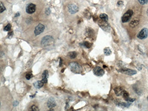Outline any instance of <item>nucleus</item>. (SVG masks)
I'll return each instance as SVG.
<instances>
[{
	"label": "nucleus",
	"instance_id": "nucleus-1",
	"mask_svg": "<svg viewBox=\"0 0 148 111\" xmlns=\"http://www.w3.org/2000/svg\"><path fill=\"white\" fill-rule=\"evenodd\" d=\"M69 67L72 72L75 74H79L82 72L81 66L76 62H72L69 64Z\"/></svg>",
	"mask_w": 148,
	"mask_h": 111
},
{
	"label": "nucleus",
	"instance_id": "nucleus-2",
	"mask_svg": "<svg viewBox=\"0 0 148 111\" xmlns=\"http://www.w3.org/2000/svg\"><path fill=\"white\" fill-rule=\"evenodd\" d=\"M54 39L53 37L50 36H46L42 39L41 44L44 47L53 44Z\"/></svg>",
	"mask_w": 148,
	"mask_h": 111
},
{
	"label": "nucleus",
	"instance_id": "nucleus-3",
	"mask_svg": "<svg viewBox=\"0 0 148 111\" xmlns=\"http://www.w3.org/2000/svg\"><path fill=\"white\" fill-rule=\"evenodd\" d=\"M133 13V11L132 10H128L122 17V22L123 23L128 22L132 16Z\"/></svg>",
	"mask_w": 148,
	"mask_h": 111
},
{
	"label": "nucleus",
	"instance_id": "nucleus-4",
	"mask_svg": "<svg viewBox=\"0 0 148 111\" xmlns=\"http://www.w3.org/2000/svg\"><path fill=\"white\" fill-rule=\"evenodd\" d=\"M118 72L123 73V74H126L129 76H133L137 73V71L134 70L128 69L126 68H122L118 70Z\"/></svg>",
	"mask_w": 148,
	"mask_h": 111
},
{
	"label": "nucleus",
	"instance_id": "nucleus-5",
	"mask_svg": "<svg viewBox=\"0 0 148 111\" xmlns=\"http://www.w3.org/2000/svg\"><path fill=\"white\" fill-rule=\"evenodd\" d=\"M98 24L99 27L104 31L109 32L110 31V27L107 22L101 20V21H99Z\"/></svg>",
	"mask_w": 148,
	"mask_h": 111
},
{
	"label": "nucleus",
	"instance_id": "nucleus-6",
	"mask_svg": "<svg viewBox=\"0 0 148 111\" xmlns=\"http://www.w3.org/2000/svg\"><path fill=\"white\" fill-rule=\"evenodd\" d=\"M148 36V29L146 28H144L139 32L137 35V37L140 40H144L146 39Z\"/></svg>",
	"mask_w": 148,
	"mask_h": 111
},
{
	"label": "nucleus",
	"instance_id": "nucleus-7",
	"mask_svg": "<svg viewBox=\"0 0 148 111\" xmlns=\"http://www.w3.org/2000/svg\"><path fill=\"white\" fill-rule=\"evenodd\" d=\"M68 11L71 14H74L78 12L79 8L77 5L74 4H71L68 6Z\"/></svg>",
	"mask_w": 148,
	"mask_h": 111
},
{
	"label": "nucleus",
	"instance_id": "nucleus-8",
	"mask_svg": "<svg viewBox=\"0 0 148 111\" xmlns=\"http://www.w3.org/2000/svg\"><path fill=\"white\" fill-rule=\"evenodd\" d=\"M36 5L32 3L28 4L26 7V12L27 13L30 14L33 13L36 11Z\"/></svg>",
	"mask_w": 148,
	"mask_h": 111
},
{
	"label": "nucleus",
	"instance_id": "nucleus-9",
	"mask_svg": "<svg viewBox=\"0 0 148 111\" xmlns=\"http://www.w3.org/2000/svg\"><path fill=\"white\" fill-rule=\"evenodd\" d=\"M44 29V26L42 24H39L35 28V30H34L35 35L36 36H37L43 32Z\"/></svg>",
	"mask_w": 148,
	"mask_h": 111
},
{
	"label": "nucleus",
	"instance_id": "nucleus-10",
	"mask_svg": "<svg viewBox=\"0 0 148 111\" xmlns=\"http://www.w3.org/2000/svg\"><path fill=\"white\" fill-rule=\"evenodd\" d=\"M93 73L98 77H102L104 74V71L100 67H95L93 69Z\"/></svg>",
	"mask_w": 148,
	"mask_h": 111
},
{
	"label": "nucleus",
	"instance_id": "nucleus-11",
	"mask_svg": "<svg viewBox=\"0 0 148 111\" xmlns=\"http://www.w3.org/2000/svg\"><path fill=\"white\" fill-rule=\"evenodd\" d=\"M94 34H95L94 31L92 28L90 27H88L86 29L85 35L86 36V37L88 38H92L94 37Z\"/></svg>",
	"mask_w": 148,
	"mask_h": 111
},
{
	"label": "nucleus",
	"instance_id": "nucleus-12",
	"mask_svg": "<svg viewBox=\"0 0 148 111\" xmlns=\"http://www.w3.org/2000/svg\"><path fill=\"white\" fill-rule=\"evenodd\" d=\"M47 105L48 107L50 109H51L56 106V101H55V100L53 97H51L49 98V99L47 101Z\"/></svg>",
	"mask_w": 148,
	"mask_h": 111
},
{
	"label": "nucleus",
	"instance_id": "nucleus-13",
	"mask_svg": "<svg viewBox=\"0 0 148 111\" xmlns=\"http://www.w3.org/2000/svg\"><path fill=\"white\" fill-rule=\"evenodd\" d=\"M124 91V89H123L121 87H116L114 89V92H115L116 95L118 96H121L123 94V93Z\"/></svg>",
	"mask_w": 148,
	"mask_h": 111
},
{
	"label": "nucleus",
	"instance_id": "nucleus-14",
	"mask_svg": "<svg viewBox=\"0 0 148 111\" xmlns=\"http://www.w3.org/2000/svg\"><path fill=\"white\" fill-rule=\"evenodd\" d=\"M49 74L47 70H44L42 74V81H43L44 83H46L47 82V79L48 78Z\"/></svg>",
	"mask_w": 148,
	"mask_h": 111
},
{
	"label": "nucleus",
	"instance_id": "nucleus-15",
	"mask_svg": "<svg viewBox=\"0 0 148 111\" xmlns=\"http://www.w3.org/2000/svg\"><path fill=\"white\" fill-rule=\"evenodd\" d=\"M44 83L42 81H37L34 83L33 85L36 88L40 89L43 86Z\"/></svg>",
	"mask_w": 148,
	"mask_h": 111
},
{
	"label": "nucleus",
	"instance_id": "nucleus-16",
	"mask_svg": "<svg viewBox=\"0 0 148 111\" xmlns=\"http://www.w3.org/2000/svg\"><path fill=\"white\" fill-rule=\"evenodd\" d=\"M139 24V20L138 19H133L129 23V26L131 27H134Z\"/></svg>",
	"mask_w": 148,
	"mask_h": 111
},
{
	"label": "nucleus",
	"instance_id": "nucleus-17",
	"mask_svg": "<svg viewBox=\"0 0 148 111\" xmlns=\"http://www.w3.org/2000/svg\"><path fill=\"white\" fill-rule=\"evenodd\" d=\"M117 105L118 106L125 107H128L131 105V103H130V102H128V103L122 102V103H118L117 104Z\"/></svg>",
	"mask_w": 148,
	"mask_h": 111
},
{
	"label": "nucleus",
	"instance_id": "nucleus-18",
	"mask_svg": "<svg viewBox=\"0 0 148 111\" xmlns=\"http://www.w3.org/2000/svg\"><path fill=\"white\" fill-rule=\"evenodd\" d=\"M100 19L104 21H106V22H108V20H109V17L108 15L105 14V13H102L100 15Z\"/></svg>",
	"mask_w": 148,
	"mask_h": 111
},
{
	"label": "nucleus",
	"instance_id": "nucleus-19",
	"mask_svg": "<svg viewBox=\"0 0 148 111\" xmlns=\"http://www.w3.org/2000/svg\"><path fill=\"white\" fill-rule=\"evenodd\" d=\"M68 55L71 59H74L77 56V53L76 52H71L68 53Z\"/></svg>",
	"mask_w": 148,
	"mask_h": 111
},
{
	"label": "nucleus",
	"instance_id": "nucleus-20",
	"mask_svg": "<svg viewBox=\"0 0 148 111\" xmlns=\"http://www.w3.org/2000/svg\"><path fill=\"white\" fill-rule=\"evenodd\" d=\"M84 15L88 19H90L92 17V15H91V13L87 10H85V11L84 12Z\"/></svg>",
	"mask_w": 148,
	"mask_h": 111
},
{
	"label": "nucleus",
	"instance_id": "nucleus-21",
	"mask_svg": "<svg viewBox=\"0 0 148 111\" xmlns=\"http://www.w3.org/2000/svg\"><path fill=\"white\" fill-rule=\"evenodd\" d=\"M104 54L106 56H109V55H111V53H112V51L109 47L105 48L104 49Z\"/></svg>",
	"mask_w": 148,
	"mask_h": 111
},
{
	"label": "nucleus",
	"instance_id": "nucleus-22",
	"mask_svg": "<svg viewBox=\"0 0 148 111\" xmlns=\"http://www.w3.org/2000/svg\"><path fill=\"white\" fill-rule=\"evenodd\" d=\"M82 45L87 48H90L91 47L92 44L88 42H84L82 43Z\"/></svg>",
	"mask_w": 148,
	"mask_h": 111
},
{
	"label": "nucleus",
	"instance_id": "nucleus-23",
	"mask_svg": "<svg viewBox=\"0 0 148 111\" xmlns=\"http://www.w3.org/2000/svg\"><path fill=\"white\" fill-rule=\"evenodd\" d=\"M30 111H39V109L37 107L36 105H32L30 109Z\"/></svg>",
	"mask_w": 148,
	"mask_h": 111
},
{
	"label": "nucleus",
	"instance_id": "nucleus-24",
	"mask_svg": "<svg viewBox=\"0 0 148 111\" xmlns=\"http://www.w3.org/2000/svg\"><path fill=\"white\" fill-rule=\"evenodd\" d=\"M12 27V26L10 24H8L4 28V31H9L11 30Z\"/></svg>",
	"mask_w": 148,
	"mask_h": 111
},
{
	"label": "nucleus",
	"instance_id": "nucleus-25",
	"mask_svg": "<svg viewBox=\"0 0 148 111\" xmlns=\"http://www.w3.org/2000/svg\"><path fill=\"white\" fill-rule=\"evenodd\" d=\"M139 3L142 5H144L147 4L148 0H138Z\"/></svg>",
	"mask_w": 148,
	"mask_h": 111
},
{
	"label": "nucleus",
	"instance_id": "nucleus-26",
	"mask_svg": "<svg viewBox=\"0 0 148 111\" xmlns=\"http://www.w3.org/2000/svg\"><path fill=\"white\" fill-rule=\"evenodd\" d=\"M0 13H2V12L4 11H5L6 10V8H5V7L4 6V5H3V4L1 2H0Z\"/></svg>",
	"mask_w": 148,
	"mask_h": 111
},
{
	"label": "nucleus",
	"instance_id": "nucleus-27",
	"mask_svg": "<svg viewBox=\"0 0 148 111\" xmlns=\"http://www.w3.org/2000/svg\"><path fill=\"white\" fill-rule=\"evenodd\" d=\"M123 94V96L125 98V99H126L127 98H128L129 97V93L128 92H127L125 91H124Z\"/></svg>",
	"mask_w": 148,
	"mask_h": 111
},
{
	"label": "nucleus",
	"instance_id": "nucleus-28",
	"mask_svg": "<svg viewBox=\"0 0 148 111\" xmlns=\"http://www.w3.org/2000/svg\"><path fill=\"white\" fill-rule=\"evenodd\" d=\"M127 102H129L130 103H133L134 101H135V98H130V97H128L126 99H125Z\"/></svg>",
	"mask_w": 148,
	"mask_h": 111
},
{
	"label": "nucleus",
	"instance_id": "nucleus-29",
	"mask_svg": "<svg viewBox=\"0 0 148 111\" xmlns=\"http://www.w3.org/2000/svg\"><path fill=\"white\" fill-rule=\"evenodd\" d=\"M32 77V75L31 74V73H27V74H26V78L27 80H30L31 77Z\"/></svg>",
	"mask_w": 148,
	"mask_h": 111
},
{
	"label": "nucleus",
	"instance_id": "nucleus-30",
	"mask_svg": "<svg viewBox=\"0 0 148 111\" xmlns=\"http://www.w3.org/2000/svg\"><path fill=\"white\" fill-rule=\"evenodd\" d=\"M51 13V11H50V9L49 8H47L46 10V11H45V13L47 15H49Z\"/></svg>",
	"mask_w": 148,
	"mask_h": 111
},
{
	"label": "nucleus",
	"instance_id": "nucleus-31",
	"mask_svg": "<svg viewBox=\"0 0 148 111\" xmlns=\"http://www.w3.org/2000/svg\"><path fill=\"white\" fill-rule=\"evenodd\" d=\"M117 5L118 6H121L123 5V1L122 0H118L117 2Z\"/></svg>",
	"mask_w": 148,
	"mask_h": 111
},
{
	"label": "nucleus",
	"instance_id": "nucleus-32",
	"mask_svg": "<svg viewBox=\"0 0 148 111\" xmlns=\"http://www.w3.org/2000/svg\"><path fill=\"white\" fill-rule=\"evenodd\" d=\"M98 19V16L96 15H94L93 16V20L94 22H96Z\"/></svg>",
	"mask_w": 148,
	"mask_h": 111
},
{
	"label": "nucleus",
	"instance_id": "nucleus-33",
	"mask_svg": "<svg viewBox=\"0 0 148 111\" xmlns=\"http://www.w3.org/2000/svg\"><path fill=\"white\" fill-rule=\"evenodd\" d=\"M19 104V103L18 101H14L13 102V105L14 107H16L17 106H18Z\"/></svg>",
	"mask_w": 148,
	"mask_h": 111
},
{
	"label": "nucleus",
	"instance_id": "nucleus-34",
	"mask_svg": "<svg viewBox=\"0 0 148 111\" xmlns=\"http://www.w3.org/2000/svg\"><path fill=\"white\" fill-rule=\"evenodd\" d=\"M62 59H61V58H60V61H59V67H61L62 66Z\"/></svg>",
	"mask_w": 148,
	"mask_h": 111
},
{
	"label": "nucleus",
	"instance_id": "nucleus-35",
	"mask_svg": "<svg viewBox=\"0 0 148 111\" xmlns=\"http://www.w3.org/2000/svg\"><path fill=\"white\" fill-rule=\"evenodd\" d=\"M13 35V32L12 31H11V32H10L8 33V36L10 37V36H12Z\"/></svg>",
	"mask_w": 148,
	"mask_h": 111
},
{
	"label": "nucleus",
	"instance_id": "nucleus-36",
	"mask_svg": "<svg viewBox=\"0 0 148 111\" xmlns=\"http://www.w3.org/2000/svg\"><path fill=\"white\" fill-rule=\"evenodd\" d=\"M20 15V13H19V12H17L16 15H15V17H16V16H19Z\"/></svg>",
	"mask_w": 148,
	"mask_h": 111
},
{
	"label": "nucleus",
	"instance_id": "nucleus-37",
	"mask_svg": "<svg viewBox=\"0 0 148 111\" xmlns=\"http://www.w3.org/2000/svg\"><path fill=\"white\" fill-rule=\"evenodd\" d=\"M36 96V94H34L33 96H30V97H31V98H33V97H34V96Z\"/></svg>",
	"mask_w": 148,
	"mask_h": 111
},
{
	"label": "nucleus",
	"instance_id": "nucleus-38",
	"mask_svg": "<svg viewBox=\"0 0 148 111\" xmlns=\"http://www.w3.org/2000/svg\"><path fill=\"white\" fill-rule=\"evenodd\" d=\"M147 15L148 16V9H147Z\"/></svg>",
	"mask_w": 148,
	"mask_h": 111
},
{
	"label": "nucleus",
	"instance_id": "nucleus-39",
	"mask_svg": "<svg viewBox=\"0 0 148 111\" xmlns=\"http://www.w3.org/2000/svg\"></svg>",
	"mask_w": 148,
	"mask_h": 111
},
{
	"label": "nucleus",
	"instance_id": "nucleus-40",
	"mask_svg": "<svg viewBox=\"0 0 148 111\" xmlns=\"http://www.w3.org/2000/svg\"></svg>",
	"mask_w": 148,
	"mask_h": 111
}]
</instances>
